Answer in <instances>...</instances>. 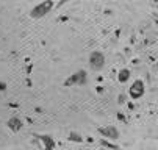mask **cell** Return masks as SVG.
<instances>
[{
  "label": "cell",
  "mask_w": 158,
  "mask_h": 150,
  "mask_svg": "<svg viewBox=\"0 0 158 150\" xmlns=\"http://www.w3.org/2000/svg\"><path fill=\"white\" fill-rule=\"evenodd\" d=\"M52 6H53V3L50 2V0H46V2H42V3H39L38 6L33 8L31 16H33V17H41V16H44L46 13H49V11L52 10Z\"/></svg>",
  "instance_id": "cell-1"
},
{
  "label": "cell",
  "mask_w": 158,
  "mask_h": 150,
  "mask_svg": "<svg viewBox=\"0 0 158 150\" xmlns=\"http://www.w3.org/2000/svg\"><path fill=\"white\" fill-rule=\"evenodd\" d=\"M89 63H91V67L99 71L103 67V63H105V56L100 52H93L91 56H89Z\"/></svg>",
  "instance_id": "cell-2"
},
{
  "label": "cell",
  "mask_w": 158,
  "mask_h": 150,
  "mask_svg": "<svg viewBox=\"0 0 158 150\" xmlns=\"http://www.w3.org/2000/svg\"><path fill=\"white\" fill-rule=\"evenodd\" d=\"M143 94H144V84H143V81H139V80L135 81L133 86L130 88V95L133 99H139Z\"/></svg>",
  "instance_id": "cell-3"
},
{
  "label": "cell",
  "mask_w": 158,
  "mask_h": 150,
  "mask_svg": "<svg viewBox=\"0 0 158 150\" xmlns=\"http://www.w3.org/2000/svg\"><path fill=\"white\" fill-rule=\"evenodd\" d=\"M99 132H100L103 136L111 138V139H118V138H119V132H118L113 125H111V127H105V128H99Z\"/></svg>",
  "instance_id": "cell-4"
},
{
  "label": "cell",
  "mask_w": 158,
  "mask_h": 150,
  "mask_svg": "<svg viewBox=\"0 0 158 150\" xmlns=\"http://www.w3.org/2000/svg\"><path fill=\"white\" fill-rule=\"evenodd\" d=\"M85 80H86V75H85V72H83V71H80V72L74 74L69 80H67V81H66V84H72V83L78 84V83H85Z\"/></svg>",
  "instance_id": "cell-5"
},
{
  "label": "cell",
  "mask_w": 158,
  "mask_h": 150,
  "mask_svg": "<svg viewBox=\"0 0 158 150\" xmlns=\"http://www.w3.org/2000/svg\"><path fill=\"white\" fill-rule=\"evenodd\" d=\"M41 139L44 141V150H50V148H53V145H55V142H53V139L52 138H49V136H41Z\"/></svg>",
  "instance_id": "cell-6"
},
{
  "label": "cell",
  "mask_w": 158,
  "mask_h": 150,
  "mask_svg": "<svg viewBox=\"0 0 158 150\" xmlns=\"http://www.w3.org/2000/svg\"><path fill=\"white\" fill-rule=\"evenodd\" d=\"M8 124H10V127L13 128L14 132H16V130H19V128L22 127V122H20L19 119H11V120H10Z\"/></svg>",
  "instance_id": "cell-7"
},
{
  "label": "cell",
  "mask_w": 158,
  "mask_h": 150,
  "mask_svg": "<svg viewBox=\"0 0 158 150\" xmlns=\"http://www.w3.org/2000/svg\"><path fill=\"white\" fill-rule=\"evenodd\" d=\"M128 77H130V72L124 69V71H121V74H119V81H127Z\"/></svg>",
  "instance_id": "cell-8"
},
{
  "label": "cell",
  "mask_w": 158,
  "mask_h": 150,
  "mask_svg": "<svg viewBox=\"0 0 158 150\" xmlns=\"http://www.w3.org/2000/svg\"><path fill=\"white\" fill-rule=\"evenodd\" d=\"M71 141H78V142H80L81 138H80L78 135H75V133H71Z\"/></svg>",
  "instance_id": "cell-9"
}]
</instances>
